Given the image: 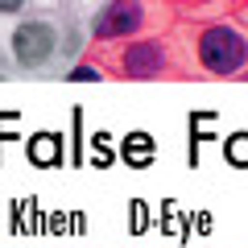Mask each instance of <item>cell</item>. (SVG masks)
Instances as JSON below:
<instances>
[{"instance_id":"6da1fadb","label":"cell","mask_w":248,"mask_h":248,"mask_svg":"<svg viewBox=\"0 0 248 248\" xmlns=\"http://www.w3.org/2000/svg\"><path fill=\"white\" fill-rule=\"evenodd\" d=\"M199 58H203L207 71H215V75H232V71H240V66H244L248 46H244V37H240L236 29L215 25V29H207V33L199 37Z\"/></svg>"},{"instance_id":"7a4b0ae2","label":"cell","mask_w":248,"mask_h":248,"mask_svg":"<svg viewBox=\"0 0 248 248\" xmlns=\"http://www.w3.org/2000/svg\"><path fill=\"white\" fill-rule=\"evenodd\" d=\"M13 50H17V58L25 62V66H42L54 54V29L46 25V21H25V25H17V33H13Z\"/></svg>"},{"instance_id":"3957f363","label":"cell","mask_w":248,"mask_h":248,"mask_svg":"<svg viewBox=\"0 0 248 248\" xmlns=\"http://www.w3.org/2000/svg\"><path fill=\"white\" fill-rule=\"evenodd\" d=\"M141 4L137 0H112L104 13H99L95 21V37H124V33H133L137 25H141Z\"/></svg>"},{"instance_id":"277c9868","label":"cell","mask_w":248,"mask_h":248,"mask_svg":"<svg viewBox=\"0 0 248 248\" xmlns=\"http://www.w3.org/2000/svg\"><path fill=\"white\" fill-rule=\"evenodd\" d=\"M157 71H161V50L153 42H141V46H133V50L124 54V75L128 79H149Z\"/></svg>"},{"instance_id":"5b68a950","label":"cell","mask_w":248,"mask_h":248,"mask_svg":"<svg viewBox=\"0 0 248 248\" xmlns=\"http://www.w3.org/2000/svg\"><path fill=\"white\" fill-rule=\"evenodd\" d=\"M153 145H149V137H128V153H133V161H145L141 153H149Z\"/></svg>"},{"instance_id":"8992f818","label":"cell","mask_w":248,"mask_h":248,"mask_svg":"<svg viewBox=\"0 0 248 248\" xmlns=\"http://www.w3.org/2000/svg\"><path fill=\"white\" fill-rule=\"evenodd\" d=\"M228 153H232V161H248V137H244V141H232Z\"/></svg>"},{"instance_id":"52a82bcc","label":"cell","mask_w":248,"mask_h":248,"mask_svg":"<svg viewBox=\"0 0 248 248\" xmlns=\"http://www.w3.org/2000/svg\"><path fill=\"white\" fill-rule=\"evenodd\" d=\"M71 79H99V75L91 71V66H75V71H71Z\"/></svg>"},{"instance_id":"ba28073f","label":"cell","mask_w":248,"mask_h":248,"mask_svg":"<svg viewBox=\"0 0 248 248\" xmlns=\"http://www.w3.org/2000/svg\"><path fill=\"white\" fill-rule=\"evenodd\" d=\"M25 0H0V13H13V9H21Z\"/></svg>"}]
</instances>
